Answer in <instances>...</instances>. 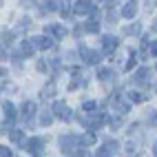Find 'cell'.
<instances>
[{"label": "cell", "mask_w": 157, "mask_h": 157, "mask_svg": "<svg viewBox=\"0 0 157 157\" xmlns=\"http://www.w3.org/2000/svg\"><path fill=\"white\" fill-rule=\"evenodd\" d=\"M78 144H82V137H62L60 140V146L67 155H80Z\"/></svg>", "instance_id": "obj_1"}, {"label": "cell", "mask_w": 157, "mask_h": 157, "mask_svg": "<svg viewBox=\"0 0 157 157\" xmlns=\"http://www.w3.org/2000/svg\"><path fill=\"white\" fill-rule=\"evenodd\" d=\"M153 53H155V56H157V42H155V44H153Z\"/></svg>", "instance_id": "obj_25"}, {"label": "cell", "mask_w": 157, "mask_h": 157, "mask_svg": "<svg viewBox=\"0 0 157 157\" xmlns=\"http://www.w3.org/2000/svg\"><path fill=\"white\" fill-rule=\"evenodd\" d=\"M47 31H51V33L58 36V38H64V36H67V29H64V27H60V25H49Z\"/></svg>", "instance_id": "obj_11"}, {"label": "cell", "mask_w": 157, "mask_h": 157, "mask_svg": "<svg viewBox=\"0 0 157 157\" xmlns=\"http://www.w3.org/2000/svg\"><path fill=\"white\" fill-rule=\"evenodd\" d=\"M148 75H151L148 69H137V73H135V80H137V82H148Z\"/></svg>", "instance_id": "obj_13"}, {"label": "cell", "mask_w": 157, "mask_h": 157, "mask_svg": "<svg viewBox=\"0 0 157 157\" xmlns=\"http://www.w3.org/2000/svg\"><path fill=\"white\" fill-rule=\"evenodd\" d=\"M82 144H84V146H93V144H95V135H93V133H86L84 137H82Z\"/></svg>", "instance_id": "obj_17"}, {"label": "cell", "mask_w": 157, "mask_h": 157, "mask_svg": "<svg viewBox=\"0 0 157 157\" xmlns=\"http://www.w3.org/2000/svg\"><path fill=\"white\" fill-rule=\"evenodd\" d=\"M111 75H113V71H109V69H100V73H98L100 80H109Z\"/></svg>", "instance_id": "obj_19"}, {"label": "cell", "mask_w": 157, "mask_h": 157, "mask_svg": "<svg viewBox=\"0 0 157 157\" xmlns=\"http://www.w3.org/2000/svg\"><path fill=\"white\" fill-rule=\"evenodd\" d=\"M33 115H36V104H33V102H27L25 106H22V117H25V122H31V120H33Z\"/></svg>", "instance_id": "obj_8"}, {"label": "cell", "mask_w": 157, "mask_h": 157, "mask_svg": "<svg viewBox=\"0 0 157 157\" xmlns=\"http://www.w3.org/2000/svg\"><path fill=\"white\" fill-rule=\"evenodd\" d=\"M131 69H135V60H128L126 62V71H131Z\"/></svg>", "instance_id": "obj_24"}, {"label": "cell", "mask_w": 157, "mask_h": 157, "mask_svg": "<svg viewBox=\"0 0 157 157\" xmlns=\"http://www.w3.org/2000/svg\"><path fill=\"white\" fill-rule=\"evenodd\" d=\"M53 113L58 115V117H62V120H71L73 115H71V111H69V106L64 102H56L53 104Z\"/></svg>", "instance_id": "obj_3"}, {"label": "cell", "mask_w": 157, "mask_h": 157, "mask_svg": "<svg viewBox=\"0 0 157 157\" xmlns=\"http://www.w3.org/2000/svg\"><path fill=\"white\" fill-rule=\"evenodd\" d=\"M80 56H82V60H84L86 64H98V62H100V53L86 49V47H80Z\"/></svg>", "instance_id": "obj_2"}, {"label": "cell", "mask_w": 157, "mask_h": 157, "mask_svg": "<svg viewBox=\"0 0 157 157\" xmlns=\"http://www.w3.org/2000/svg\"><path fill=\"white\" fill-rule=\"evenodd\" d=\"M31 44H33L36 49H51V47H53V40L47 38V36H38V38H33Z\"/></svg>", "instance_id": "obj_6"}, {"label": "cell", "mask_w": 157, "mask_h": 157, "mask_svg": "<svg viewBox=\"0 0 157 157\" xmlns=\"http://www.w3.org/2000/svg\"><path fill=\"white\" fill-rule=\"evenodd\" d=\"M0 155H2V157H11V151H9V148H5V146H2V153H0Z\"/></svg>", "instance_id": "obj_23"}, {"label": "cell", "mask_w": 157, "mask_h": 157, "mask_svg": "<svg viewBox=\"0 0 157 157\" xmlns=\"http://www.w3.org/2000/svg\"><path fill=\"white\" fill-rule=\"evenodd\" d=\"M155 155H157V144H155Z\"/></svg>", "instance_id": "obj_27"}, {"label": "cell", "mask_w": 157, "mask_h": 157, "mask_svg": "<svg viewBox=\"0 0 157 157\" xmlns=\"http://www.w3.org/2000/svg\"><path fill=\"white\" fill-rule=\"evenodd\" d=\"M86 31L98 33V31H100V22H98V20H89V22H86Z\"/></svg>", "instance_id": "obj_16"}, {"label": "cell", "mask_w": 157, "mask_h": 157, "mask_svg": "<svg viewBox=\"0 0 157 157\" xmlns=\"http://www.w3.org/2000/svg\"><path fill=\"white\" fill-rule=\"evenodd\" d=\"M82 109H84L86 113H93V111L98 109V104L95 102H84V104H82Z\"/></svg>", "instance_id": "obj_18"}, {"label": "cell", "mask_w": 157, "mask_h": 157, "mask_svg": "<svg viewBox=\"0 0 157 157\" xmlns=\"http://www.w3.org/2000/svg\"><path fill=\"white\" fill-rule=\"evenodd\" d=\"M140 29H142L140 25H133V27H126V33H131V36H137V33H140Z\"/></svg>", "instance_id": "obj_20"}, {"label": "cell", "mask_w": 157, "mask_h": 157, "mask_svg": "<svg viewBox=\"0 0 157 157\" xmlns=\"http://www.w3.org/2000/svg\"><path fill=\"white\" fill-rule=\"evenodd\" d=\"M40 146H42V140H40V137H33V140H29V142H27L25 148H27L29 153H38Z\"/></svg>", "instance_id": "obj_10"}, {"label": "cell", "mask_w": 157, "mask_h": 157, "mask_svg": "<svg viewBox=\"0 0 157 157\" xmlns=\"http://www.w3.org/2000/svg\"><path fill=\"white\" fill-rule=\"evenodd\" d=\"M135 13H137V7H135V2H128L126 7L122 9V16H124V18H133Z\"/></svg>", "instance_id": "obj_12"}, {"label": "cell", "mask_w": 157, "mask_h": 157, "mask_svg": "<svg viewBox=\"0 0 157 157\" xmlns=\"http://www.w3.org/2000/svg\"><path fill=\"white\" fill-rule=\"evenodd\" d=\"M153 31H157V22H155V25H153Z\"/></svg>", "instance_id": "obj_26"}, {"label": "cell", "mask_w": 157, "mask_h": 157, "mask_svg": "<svg viewBox=\"0 0 157 157\" xmlns=\"http://www.w3.org/2000/svg\"><path fill=\"white\" fill-rule=\"evenodd\" d=\"M18 51H20V56H31V51H33V44H31V42H22Z\"/></svg>", "instance_id": "obj_15"}, {"label": "cell", "mask_w": 157, "mask_h": 157, "mask_svg": "<svg viewBox=\"0 0 157 157\" xmlns=\"http://www.w3.org/2000/svg\"><path fill=\"white\" fill-rule=\"evenodd\" d=\"M102 49H104V53H111V51L117 49V40L113 36H104L102 38Z\"/></svg>", "instance_id": "obj_7"}, {"label": "cell", "mask_w": 157, "mask_h": 157, "mask_svg": "<svg viewBox=\"0 0 157 157\" xmlns=\"http://www.w3.org/2000/svg\"><path fill=\"white\" fill-rule=\"evenodd\" d=\"M115 151H117V142H115V140H109L106 144H104V148L98 151V157H111Z\"/></svg>", "instance_id": "obj_5"}, {"label": "cell", "mask_w": 157, "mask_h": 157, "mask_svg": "<svg viewBox=\"0 0 157 157\" xmlns=\"http://www.w3.org/2000/svg\"><path fill=\"white\" fill-rule=\"evenodd\" d=\"M9 137H11L13 144H25V135H22V131H11V133H9Z\"/></svg>", "instance_id": "obj_14"}, {"label": "cell", "mask_w": 157, "mask_h": 157, "mask_svg": "<svg viewBox=\"0 0 157 157\" xmlns=\"http://www.w3.org/2000/svg\"><path fill=\"white\" fill-rule=\"evenodd\" d=\"M40 122H42L44 126H49V124H51V115H49V113H44L42 117H40Z\"/></svg>", "instance_id": "obj_22"}, {"label": "cell", "mask_w": 157, "mask_h": 157, "mask_svg": "<svg viewBox=\"0 0 157 157\" xmlns=\"http://www.w3.org/2000/svg\"><path fill=\"white\" fill-rule=\"evenodd\" d=\"M91 9H93L91 2H75V5H73V11H75V13H89Z\"/></svg>", "instance_id": "obj_9"}, {"label": "cell", "mask_w": 157, "mask_h": 157, "mask_svg": "<svg viewBox=\"0 0 157 157\" xmlns=\"http://www.w3.org/2000/svg\"><path fill=\"white\" fill-rule=\"evenodd\" d=\"M128 98L133 102H144V95H140V93H128Z\"/></svg>", "instance_id": "obj_21"}, {"label": "cell", "mask_w": 157, "mask_h": 157, "mask_svg": "<svg viewBox=\"0 0 157 157\" xmlns=\"http://www.w3.org/2000/svg\"><path fill=\"white\" fill-rule=\"evenodd\" d=\"M2 111H5V117H7V124H2V128H9V126H11V122L16 120L13 104H11V102H5V104H2Z\"/></svg>", "instance_id": "obj_4"}]
</instances>
